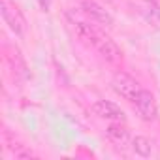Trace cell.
Wrapping results in <instances>:
<instances>
[{"instance_id":"cell-8","label":"cell","mask_w":160,"mask_h":160,"mask_svg":"<svg viewBox=\"0 0 160 160\" xmlns=\"http://www.w3.org/2000/svg\"><path fill=\"white\" fill-rule=\"evenodd\" d=\"M6 51H8L6 58H8V64H10V68H12L13 75H15V77H19V79H28V75H30V73H28L27 62H25V58L21 57L19 49H17V47H6Z\"/></svg>"},{"instance_id":"cell-9","label":"cell","mask_w":160,"mask_h":160,"mask_svg":"<svg viewBox=\"0 0 160 160\" xmlns=\"http://www.w3.org/2000/svg\"><path fill=\"white\" fill-rule=\"evenodd\" d=\"M72 27H73L77 38L81 40L83 43L94 47V42H96V38H98V34H100V30H98L94 25H91V23H87V21H75V19H72Z\"/></svg>"},{"instance_id":"cell-5","label":"cell","mask_w":160,"mask_h":160,"mask_svg":"<svg viewBox=\"0 0 160 160\" xmlns=\"http://www.w3.org/2000/svg\"><path fill=\"white\" fill-rule=\"evenodd\" d=\"M94 49H96L98 55H100L106 62H109V64H119V62L122 60V51L119 49V45H117L108 34H104L102 30H100V34H98V38H96V42H94Z\"/></svg>"},{"instance_id":"cell-6","label":"cell","mask_w":160,"mask_h":160,"mask_svg":"<svg viewBox=\"0 0 160 160\" xmlns=\"http://www.w3.org/2000/svg\"><path fill=\"white\" fill-rule=\"evenodd\" d=\"M106 136L108 139L117 147V149H128L132 147V136H130V130L122 124V122H111L108 128H106Z\"/></svg>"},{"instance_id":"cell-11","label":"cell","mask_w":160,"mask_h":160,"mask_svg":"<svg viewBox=\"0 0 160 160\" xmlns=\"http://www.w3.org/2000/svg\"><path fill=\"white\" fill-rule=\"evenodd\" d=\"M143 15L151 23H160V6H156L152 0H145L143 2Z\"/></svg>"},{"instance_id":"cell-7","label":"cell","mask_w":160,"mask_h":160,"mask_svg":"<svg viewBox=\"0 0 160 160\" xmlns=\"http://www.w3.org/2000/svg\"><path fill=\"white\" fill-rule=\"evenodd\" d=\"M92 111L94 115H98L100 119H108V121H115V122H124V111L109 102V100H98L92 104Z\"/></svg>"},{"instance_id":"cell-4","label":"cell","mask_w":160,"mask_h":160,"mask_svg":"<svg viewBox=\"0 0 160 160\" xmlns=\"http://www.w3.org/2000/svg\"><path fill=\"white\" fill-rule=\"evenodd\" d=\"M132 106H134V109L138 111V115H139L143 121H147V122L156 121V117H158V106H156L154 96H152L149 91L141 89L139 94L136 96V100L132 102Z\"/></svg>"},{"instance_id":"cell-3","label":"cell","mask_w":160,"mask_h":160,"mask_svg":"<svg viewBox=\"0 0 160 160\" xmlns=\"http://www.w3.org/2000/svg\"><path fill=\"white\" fill-rule=\"evenodd\" d=\"M81 12L87 19H91L94 25H100L104 28H111L113 27V17L111 13L102 8L98 2H94V0H81Z\"/></svg>"},{"instance_id":"cell-1","label":"cell","mask_w":160,"mask_h":160,"mask_svg":"<svg viewBox=\"0 0 160 160\" xmlns=\"http://www.w3.org/2000/svg\"><path fill=\"white\" fill-rule=\"evenodd\" d=\"M0 13H2V19L6 21L8 28L15 34V36H23L27 30V21L25 15L21 13V10L10 2V0H0Z\"/></svg>"},{"instance_id":"cell-10","label":"cell","mask_w":160,"mask_h":160,"mask_svg":"<svg viewBox=\"0 0 160 160\" xmlns=\"http://www.w3.org/2000/svg\"><path fill=\"white\" fill-rule=\"evenodd\" d=\"M132 151H134L136 154L147 158V156H151V152H152V141H151L149 138H145V136H136V138L132 139Z\"/></svg>"},{"instance_id":"cell-2","label":"cell","mask_w":160,"mask_h":160,"mask_svg":"<svg viewBox=\"0 0 160 160\" xmlns=\"http://www.w3.org/2000/svg\"><path fill=\"white\" fill-rule=\"evenodd\" d=\"M111 87H113V91H115L119 96H122V98L128 100V102H134L136 96H138L139 91H141L139 83L136 81L130 73H126V72H117V73L113 75Z\"/></svg>"}]
</instances>
